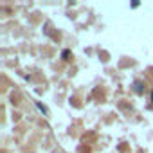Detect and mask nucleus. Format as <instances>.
<instances>
[{"label":"nucleus","instance_id":"nucleus-1","mask_svg":"<svg viewBox=\"0 0 153 153\" xmlns=\"http://www.w3.org/2000/svg\"><path fill=\"white\" fill-rule=\"evenodd\" d=\"M151 101H153V92H151Z\"/></svg>","mask_w":153,"mask_h":153}]
</instances>
